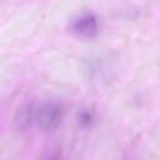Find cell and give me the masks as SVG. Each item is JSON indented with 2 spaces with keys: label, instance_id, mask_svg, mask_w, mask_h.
Masks as SVG:
<instances>
[{
  "label": "cell",
  "instance_id": "cell-1",
  "mask_svg": "<svg viewBox=\"0 0 160 160\" xmlns=\"http://www.w3.org/2000/svg\"><path fill=\"white\" fill-rule=\"evenodd\" d=\"M64 117V109L58 103H48L40 108L36 113V120L40 129L51 131L58 128Z\"/></svg>",
  "mask_w": 160,
  "mask_h": 160
},
{
  "label": "cell",
  "instance_id": "cell-2",
  "mask_svg": "<svg viewBox=\"0 0 160 160\" xmlns=\"http://www.w3.org/2000/svg\"><path fill=\"white\" fill-rule=\"evenodd\" d=\"M72 33L84 39H92L99 32V22L92 13L85 12L74 18L70 24Z\"/></svg>",
  "mask_w": 160,
  "mask_h": 160
},
{
  "label": "cell",
  "instance_id": "cell-3",
  "mask_svg": "<svg viewBox=\"0 0 160 160\" xmlns=\"http://www.w3.org/2000/svg\"><path fill=\"white\" fill-rule=\"evenodd\" d=\"M37 111L33 102H26L20 105L14 116L13 126L18 131H26L30 128L36 118Z\"/></svg>",
  "mask_w": 160,
  "mask_h": 160
},
{
  "label": "cell",
  "instance_id": "cell-4",
  "mask_svg": "<svg viewBox=\"0 0 160 160\" xmlns=\"http://www.w3.org/2000/svg\"><path fill=\"white\" fill-rule=\"evenodd\" d=\"M94 121V114L91 110L83 109L78 115V124L81 128L91 127Z\"/></svg>",
  "mask_w": 160,
  "mask_h": 160
}]
</instances>
